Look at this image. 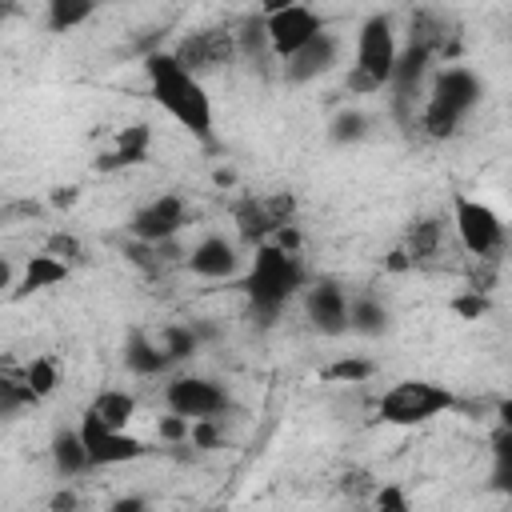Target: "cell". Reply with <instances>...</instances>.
Here are the masks:
<instances>
[{"instance_id": "cell-24", "label": "cell", "mask_w": 512, "mask_h": 512, "mask_svg": "<svg viewBox=\"0 0 512 512\" xmlns=\"http://www.w3.org/2000/svg\"><path fill=\"white\" fill-rule=\"evenodd\" d=\"M92 12H96V4H88V0H52L48 4V28L52 32H68V28L84 24Z\"/></svg>"}, {"instance_id": "cell-20", "label": "cell", "mask_w": 512, "mask_h": 512, "mask_svg": "<svg viewBox=\"0 0 512 512\" xmlns=\"http://www.w3.org/2000/svg\"><path fill=\"white\" fill-rule=\"evenodd\" d=\"M60 280H68V264L56 260V256H48V252H40V256H32V260L24 264V280H20V288H16L12 296L20 300V296L44 292V288H52V284H60Z\"/></svg>"}, {"instance_id": "cell-8", "label": "cell", "mask_w": 512, "mask_h": 512, "mask_svg": "<svg viewBox=\"0 0 512 512\" xmlns=\"http://www.w3.org/2000/svg\"><path fill=\"white\" fill-rule=\"evenodd\" d=\"M80 444H84V452H88V464L92 468H108V464H128V460H140V456H148L152 448L144 444V440H136L132 432H108L92 412H84V420H80Z\"/></svg>"}, {"instance_id": "cell-3", "label": "cell", "mask_w": 512, "mask_h": 512, "mask_svg": "<svg viewBox=\"0 0 512 512\" xmlns=\"http://www.w3.org/2000/svg\"><path fill=\"white\" fill-rule=\"evenodd\" d=\"M456 404H460L456 392H448L444 384H432V380H400V384H392L380 396L376 412H380L384 424L412 428V424H424V420H432L440 412H452Z\"/></svg>"}, {"instance_id": "cell-28", "label": "cell", "mask_w": 512, "mask_h": 512, "mask_svg": "<svg viewBox=\"0 0 512 512\" xmlns=\"http://www.w3.org/2000/svg\"><path fill=\"white\" fill-rule=\"evenodd\" d=\"M24 384L36 392V400L52 396V392H56V360H52V356H36V360L24 368Z\"/></svg>"}, {"instance_id": "cell-25", "label": "cell", "mask_w": 512, "mask_h": 512, "mask_svg": "<svg viewBox=\"0 0 512 512\" xmlns=\"http://www.w3.org/2000/svg\"><path fill=\"white\" fill-rule=\"evenodd\" d=\"M420 128H424V136H428V140H448V136H456L460 116H456L452 108H444V104L428 100V104H424V112H420Z\"/></svg>"}, {"instance_id": "cell-29", "label": "cell", "mask_w": 512, "mask_h": 512, "mask_svg": "<svg viewBox=\"0 0 512 512\" xmlns=\"http://www.w3.org/2000/svg\"><path fill=\"white\" fill-rule=\"evenodd\" d=\"M236 52H244V56H252V60H260V56L268 52V36H264V20H260V12L248 16V20L240 24V32H236Z\"/></svg>"}, {"instance_id": "cell-18", "label": "cell", "mask_w": 512, "mask_h": 512, "mask_svg": "<svg viewBox=\"0 0 512 512\" xmlns=\"http://www.w3.org/2000/svg\"><path fill=\"white\" fill-rule=\"evenodd\" d=\"M124 364H128V372H136V376H160V372L168 368V356L160 352V344H156L148 332L132 328L128 340H124Z\"/></svg>"}, {"instance_id": "cell-12", "label": "cell", "mask_w": 512, "mask_h": 512, "mask_svg": "<svg viewBox=\"0 0 512 512\" xmlns=\"http://www.w3.org/2000/svg\"><path fill=\"white\" fill-rule=\"evenodd\" d=\"M236 264H240L236 244L224 240V236H204V240L192 244L188 256H184V268L196 272V276H204V280H228V276L236 272Z\"/></svg>"}, {"instance_id": "cell-36", "label": "cell", "mask_w": 512, "mask_h": 512, "mask_svg": "<svg viewBox=\"0 0 512 512\" xmlns=\"http://www.w3.org/2000/svg\"><path fill=\"white\" fill-rule=\"evenodd\" d=\"M76 200H80V188H76V184H60V188H52V196H48V204L60 208V212L72 208Z\"/></svg>"}, {"instance_id": "cell-42", "label": "cell", "mask_w": 512, "mask_h": 512, "mask_svg": "<svg viewBox=\"0 0 512 512\" xmlns=\"http://www.w3.org/2000/svg\"><path fill=\"white\" fill-rule=\"evenodd\" d=\"M212 180H216V188H232V184H236V172H232V168H216Z\"/></svg>"}, {"instance_id": "cell-19", "label": "cell", "mask_w": 512, "mask_h": 512, "mask_svg": "<svg viewBox=\"0 0 512 512\" xmlns=\"http://www.w3.org/2000/svg\"><path fill=\"white\" fill-rule=\"evenodd\" d=\"M88 412H92L108 432H128V424H132V416H136V400H132L128 392H120V388H104V392H96V400L88 404Z\"/></svg>"}, {"instance_id": "cell-2", "label": "cell", "mask_w": 512, "mask_h": 512, "mask_svg": "<svg viewBox=\"0 0 512 512\" xmlns=\"http://www.w3.org/2000/svg\"><path fill=\"white\" fill-rule=\"evenodd\" d=\"M252 252L256 256H252L244 292H248L252 312L260 316V324H272L280 316V308L296 296V288L304 284V264H300V256H288L276 244H260Z\"/></svg>"}, {"instance_id": "cell-15", "label": "cell", "mask_w": 512, "mask_h": 512, "mask_svg": "<svg viewBox=\"0 0 512 512\" xmlns=\"http://www.w3.org/2000/svg\"><path fill=\"white\" fill-rule=\"evenodd\" d=\"M148 148H152V128H148L144 120H140V124H128V128H120L116 148L96 156V172H116V168L144 164V160H148Z\"/></svg>"}, {"instance_id": "cell-32", "label": "cell", "mask_w": 512, "mask_h": 512, "mask_svg": "<svg viewBox=\"0 0 512 512\" xmlns=\"http://www.w3.org/2000/svg\"><path fill=\"white\" fill-rule=\"evenodd\" d=\"M372 512H412L404 484H380L372 492Z\"/></svg>"}, {"instance_id": "cell-31", "label": "cell", "mask_w": 512, "mask_h": 512, "mask_svg": "<svg viewBox=\"0 0 512 512\" xmlns=\"http://www.w3.org/2000/svg\"><path fill=\"white\" fill-rule=\"evenodd\" d=\"M44 252H48V256H56V260H64L68 268H72L76 260H84V244H80L72 232H52V236H48V244H44Z\"/></svg>"}, {"instance_id": "cell-22", "label": "cell", "mask_w": 512, "mask_h": 512, "mask_svg": "<svg viewBox=\"0 0 512 512\" xmlns=\"http://www.w3.org/2000/svg\"><path fill=\"white\" fill-rule=\"evenodd\" d=\"M348 328L360 336H380L388 328V308L372 296H356L348 300Z\"/></svg>"}, {"instance_id": "cell-9", "label": "cell", "mask_w": 512, "mask_h": 512, "mask_svg": "<svg viewBox=\"0 0 512 512\" xmlns=\"http://www.w3.org/2000/svg\"><path fill=\"white\" fill-rule=\"evenodd\" d=\"M184 224H188V204H184V196L164 192V196H156V200H148L144 208L132 212L128 232H132V240H140V244H160V240H176Z\"/></svg>"}, {"instance_id": "cell-26", "label": "cell", "mask_w": 512, "mask_h": 512, "mask_svg": "<svg viewBox=\"0 0 512 512\" xmlns=\"http://www.w3.org/2000/svg\"><path fill=\"white\" fill-rule=\"evenodd\" d=\"M160 352L168 356V364H176V360H188L192 352H196V332L192 328H184V324H168V328H160Z\"/></svg>"}, {"instance_id": "cell-33", "label": "cell", "mask_w": 512, "mask_h": 512, "mask_svg": "<svg viewBox=\"0 0 512 512\" xmlns=\"http://www.w3.org/2000/svg\"><path fill=\"white\" fill-rule=\"evenodd\" d=\"M268 244H276L280 252H288V256H300V248H304V236H300V228L296 224H284V228H276L272 232V240Z\"/></svg>"}, {"instance_id": "cell-14", "label": "cell", "mask_w": 512, "mask_h": 512, "mask_svg": "<svg viewBox=\"0 0 512 512\" xmlns=\"http://www.w3.org/2000/svg\"><path fill=\"white\" fill-rule=\"evenodd\" d=\"M428 100H436V104L452 108V112L464 120V112H468V108H476V100H480V80H476V72H468V68L452 64V68H444V72L436 76V84H432V96H428Z\"/></svg>"}, {"instance_id": "cell-40", "label": "cell", "mask_w": 512, "mask_h": 512, "mask_svg": "<svg viewBox=\"0 0 512 512\" xmlns=\"http://www.w3.org/2000/svg\"><path fill=\"white\" fill-rule=\"evenodd\" d=\"M384 268H388V272H408V268H412V260H408V252H404V248H392V252H388V260H384Z\"/></svg>"}, {"instance_id": "cell-34", "label": "cell", "mask_w": 512, "mask_h": 512, "mask_svg": "<svg viewBox=\"0 0 512 512\" xmlns=\"http://www.w3.org/2000/svg\"><path fill=\"white\" fill-rule=\"evenodd\" d=\"M188 428H192V424H188L184 416H172V412L156 420V432H160V440H172V444H180V440H188Z\"/></svg>"}, {"instance_id": "cell-7", "label": "cell", "mask_w": 512, "mask_h": 512, "mask_svg": "<svg viewBox=\"0 0 512 512\" xmlns=\"http://www.w3.org/2000/svg\"><path fill=\"white\" fill-rule=\"evenodd\" d=\"M164 400H168V412H172V416H184L188 424H192V420H216V412L228 408L224 384L204 380V376H176V380L168 384Z\"/></svg>"}, {"instance_id": "cell-30", "label": "cell", "mask_w": 512, "mask_h": 512, "mask_svg": "<svg viewBox=\"0 0 512 512\" xmlns=\"http://www.w3.org/2000/svg\"><path fill=\"white\" fill-rule=\"evenodd\" d=\"M448 308L460 316V320H480L492 312V296H480V292H456L448 300Z\"/></svg>"}, {"instance_id": "cell-11", "label": "cell", "mask_w": 512, "mask_h": 512, "mask_svg": "<svg viewBox=\"0 0 512 512\" xmlns=\"http://www.w3.org/2000/svg\"><path fill=\"white\" fill-rule=\"evenodd\" d=\"M308 320L316 332L324 336H340L348 332V296L336 280H316L308 292Z\"/></svg>"}, {"instance_id": "cell-21", "label": "cell", "mask_w": 512, "mask_h": 512, "mask_svg": "<svg viewBox=\"0 0 512 512\" xmlns=\"http://www.w3.org/2000/svg\"><path fill=\"white\" fill-rule=\"evenodd\" d=\"M52 464H56V472H60V476H80V472H88V468H92L76 428H60V432L52 436Z\"/></svg>"}, {"instance_id": "cell-5", "label": "cell", "mask_w": 512, "mask_h": 512, "mask_svg": "<svg viewBox=\"0 0 512 512\" xmlns=\"http://www.w3.org/2000/svg\"><path fill=\"white\" fill-rule=\"evenodd\" d=\"M452 228H456L460 248L472 260H496L500 264L508 232H504V220L488 204H480L472 196H452Z\"/></svg>"}, {"instance_id": "cell-27", "label": "cell", "mask_w": 512, "mask_h": 512, "mask_svg": "<svg viewBox=\"0 0 512 512\" xmlns=\"http://www.w3.org/2000/svg\"><path fill=\"white\" fill-rule=\"evenodd\" d=\"M364 132H368V116L356 112V108L336 112L332 124H328V140H332V144H352V140H360Z\"/></svg>"}, {"instance_id": "cell-13", "label": "cell", "mask_w": 512, "mask_h": 512, "mask_svg": "<svg viewBox=\"0 0 512 512\" xmlns=\"http://www.w3.org/2000/svg\"><path fill=\"white\" fill-rule=\"evenodd\" d=\"M336 36L332 32H320V36H312L296 56H288L284 60V80L288 84H308V80H316L320 72H328L332 64H336Z\"/></svg>"}, {"instance_id": "cell-37", "label": "cell", "mask_w": 512, "mask_h": 512, "mask_svg": "<svg viewBox=\"0 0 512 512\" xmlns=\"http://www.w3.org/2000/svg\"><path fill=\"white\" fill-rule=\"evenodd\" d=\"M76 508H80V500H76V492H72V488L52 492V500H48V512H76Z\"/></svg>"}, {"instance_id": "cell-41", "label": "cell", "mask_w": 512, "mask_h": 512, "mask_svg": "<svg viewBox=\"0 0 512 512\" xmlns=\"http://www.w3.org/2000/svg\"><path fill=\"white\" fill-rule=\"evenodd\" d=\"M0 216H40V204L36 200H20V204H8Z\"/></svg>"}, {"instance_id": "cell-4", "label": "cell", "mask_w": 512, "mask_h": 512, "mask_svg": "<svg viewBox=\"0 0 512 512\" xmlns=\"http://www.w3.org/2000/svg\"><path fill=\"white\" fill-rule=\"evenodd\" d=\"M260 20H264V36H268V52L276 60H288L296 56L312 36L324 32V20L316 8L308 4H292V0H272L260 8Z\"/></svg>"}, {"instance_id": "cell-43", "label": "cell", "mask_w": 512, "mask_h": 512, "mask_svg": "<svg viewBox=\"0 0 512 512\" xmlns=\"http://www.w3.org/2000/svg\"><path fill=\"white\" fill-rule=\"evenodd\" d=\"M8 288H12V260L0 256V292H8Z\"/></svg>"}, {"instance_id": "cell-17", "label": "cell", "mask_w": 512, "mask_h": 512, "mask_svg": "<svg viewBox=\"0 0 512 512\" xmlns=\"http://www.w3.org/2000/svg\"><path fill=\"white\" fill-rule=\"evenodd\" d=\"M400 248L408 252L412 268L432 264L436 256H444V224H440L436 216H420V220H412V224H408V236H404Z\"/></svg>"}, {"instance_id": "cell-39", "label": "cell", "mask_w": 512, "mask_h": 512, "mask_svg": "<svg viewBox=\"0 0 512 512\" xmlns=\"http://www.w3.org/2000/svg\"><path fill=\"white\" fill-rule=\"evenodd\" d=\"M108 512H148V504H144V496H120V500H112Z\"/></svg>"}, {"instance_id": "cell-1", "label": "cell", "mask_w": 512, "mask_h": 512, "mask_svg": "<svg viewBox=\"0 0 512 512\" xmlns=\"http://www.w3.org/2000/svg\"><path fill=\"white\" fill-rule=\"evenodd\" d=\"M144 76L152 88V100L180 124L188 128L204 148H216V132H212V100L204 92V84L196 76H188L172 52H148L144 56Z\"/></svg>"}, {"instance_id": "cell-16", "label": "cell", "mask_w": 512, "mask_h": 512, "mask_svg": "<svg viewBox=\"0 0 512 512\" xmlns=\"http://www.w3.org/2000/svg\"><path fill=\"white\" fill-rule=\"evenodd\" d=\"M232 220H236V236L248 244V248H260L272 240L276 232V220L268 216L264 208V196H240L236 208H232Z\"/></svg>"}, {"instance_id": "cell-38", "label": "cell", "mask_w": 512, "mask_h": 512, "mask_svg": "<svg viewBox=\"0 0 512 512\" xmlns=\"http://www.w3.org/2000/svg\"><path fill=\"white\" fill-rule=\"evenodd\" d=\"M340 488H344L348 496H360V492H368V488H372V476L356 468V472H348V476H344V484H340Z\"/></svg>"}, {"instance_id": "cell-10", "label": "cell", "mask_w": 512, "mask_h": 512, "mask_svg": "<svg viewBox=\"0 0 512 512\" xmlns=\"http://www.w3.org/2000/svg\"><path fill=\"white\" fill-rule=\"evenodd\" d=\"M232 56H236V32H228V28L188 32V36L172 48V60H176L188 76H196V80H200V72L220 68V64H228Z\"/></svg>"}, {"instance_id": "cell-23", "label": "cell", "mask_w": 512, "mask_h": 512, "mask_svg": "<svg viewBox=\"0 0 512 512\" xmlns=\"http://www.w3.org/2000/svg\"><path fill=\"white\" fill-rule=\"evenodd\" d=\"M372 376H376V364L364 356H340L320 368V380H332V384H364Z\"/></svg>"}, {"instance_id": "cell-35", "label": "cell", "mask_w": 512, "mask_h": 512, "mask_svg": "<svg viewBox=\"0 0 512 512\" xmlns=\"http://www.w3.org/2000/svg\"><path fill=\"white\" fill-rule=\"evenodd\" d=\"M188 440H192L196 448H216V444H220V428H216V420H192Z\"/></svg>"}, {"instance_id": "cell-6", "label": "cell", "mask_w": 512, "mask_h": 512, "mask_svg": "<svg viewBox=\"0 0 512 512\" xmlns=\"http://www.w3.org/2000/svg\"><path fill=\"white\" fill-rule=\"evenodd\" d=\"M396 32H392V20L384 12L368 16L360 24V36H356V64L352 72H360L376 92L392 80V64H396Z\"/></svg>"}]
</instances>
